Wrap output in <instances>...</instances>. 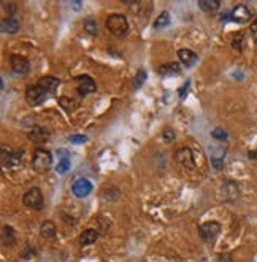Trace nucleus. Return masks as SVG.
I'll list each match as a JSON object with an SVG mask.
<instances>
[{"instance_id": "1", "label": "nucleus", "mask_w": 257, "mask_h": 262, "mask_svg": "<svg viewBox=\"0 0 257 262\" xmlns=\"http://www.w3.org/2000/svg\"><path fill=\"white\" fill-rule=\"evenodd\" d=\"M106 29L110 30L113 35L124 37L129 32V21L124 15H110L106 19Z\"/></svg>"}, {"instance_id": "2", "label": "nucleus", "mask_w": 257, "mask_h": 262, "mask_svg": "<svg viewBox=\"0 0 257 262\" xmlns=\"http://www.w3.org/2000/svg\"><path fill=\"white\" fill-rule=\"evenodd\" d=\"M52 166V156L48 150H41L38 148L37 151H34V157H32V167L34 170H37L40 173H46L48 170Z\"/></svg>"}, {"instance_id": "3", "label": "nucleus", "mask_w": 257, "mask_h": 262, "mask_svg": "<svg viewBox=\"0 0 257 262\" xmlns=\"http://www.w3.org/2000/svg\"><path fill=\"white\" fill-rule=\"evenodd\" d=\"M22 202L26 206L32 210H41L45 206V199H43V194L38 189V187H32V189H29L26 194H24L22 197Z\"/></svg>"}, {"instance_id": "4", "label": "nucleus", "mask_w": 257, "mask_h": 262, "mask_svg": "<svg viewBox=\"0 0 257 262\" xmlns=\"http://www.w3.org/2000/svg\"><path fill=\"white\" fill-rule=\"evenodd\" d=\"M221 232V224L216 221H208L200 226V237L205 243H213Z\"/></svg>"}, {"instance_id": "5", "label": "nucleus", "mask_w": 257, "mask_h": 262, "mask_svg": "<svg viewBox=\"0 0 257 262\" xmlns=\"http://www.w3.org/2000/svg\"><path fill=\"white\" fill-rule=\"evenodd\" d=\"M251 18H253V13H251V10L246 5H237V7H234L230 11V21L238 22V24L249 22Z\"/></svg>"}, {"instance_id": "6", "label": "nucleus", "mask_w": 257, "mask_h": 262, "mask_svg": "<svg viewBox=\"0 0 257 262\" xmlns=\"http://www.w3.org/2000/svg\"><path fill=\"white\" fill-rule=\"evenodd\" d=\"M46 99V93L41 89L38 84H34V86H29L26 91V100L29 102V105H40L41 102Z\"/></svg>"}, {"instance_id": "7", "label": "nucleus", "mask_w": 257, "mask_h": 262, "mask_svg": "<svg viewBox=\"0 0 257 262\" xmlns=\"http://www.w3.org/2000/svg\"><path fill=\"white\" fill-rule=\"evenodd\" d=\"M76 83H78V95L80 97H86L87 94H92L97 91V86H95L94 80L87 75L76 76Z\"/></svg>"}, {"instance_id": "8", "label": "nucleus", "mask_w": 257, "mask_h": 262, "mask_svg": "<svg viewBox=\"0 0 257 262\" xmlns=\"http://www.w3.org/2000/svg\"><path fill=\"white\" fill-rule=\"evenodd\" d=\"M71 192H73L78 199H85L92 192V183L86 178L76 180L73 183V186H71Z\"/></svg>"}, {"instance_id": "9", "label": "nucleus", "mask_w": 257, "mask_h": 262, "mask_svg": "<svg viewBox=\"0 0 257 262\" xmlns=\"http://www.w3.org/2000/svg\"><path fill=\"white\" fill-rule=\"evenodd\" d=\"M27 137L34 143H45V142H50L51 132L48 131L45 126H35L32 127V131H29Z\"/></svg>"}, {"instance_id": "10", "label": "nucleus", "mask_w": 257, "mask_h": 262, "mask_svg": "<svg viewBox=\"0 0 257 262\" xmlns=\"http://www.w3.org/2000/svg\"><path fill=\"white\" fill-rule=\"evenodd\" d=\"M11 69L16 73V75H27L29 69V60L24 56H11Z\"/></svg>"}, {"instance_id": "11", "label": "nucleus", "mask_w": 257, "mask_h": 262, "mask_svg": "<svg viewBox=\"0 0 257 262\" xmlns=\"http://www.w3.org/2000/svg\"><path fill=\"white\" fill-rule=\"evenodd\" d=\"M59 84H61V81H59L57 78H54V76H43L38 81V86L43 89L46 94L56 93V89L59 88Z\"/></svg>"}, {"instance_id": "12", "label": "nucleus", "mask_w": 257, "mask_h": 262, "mask_svg": "<svg viewBox=\"0 0 257 262\" xmlns=\"http://www.w3.org/2000/svg\"><path fill=\"white\" fill-rule=\"evenodd\" d=\"M175 159L176 162H179L181 166L184 167H192L194 166V157H192V151H190L189 148H181V150H178L176 151V154H175Z\"/></svg>"}, {"instance_id": "13", "label": "nucleus", "mask_w": 257, "mask_h": 262, "mask_svg": "<svg viewBox=\"0 0 257 262\" xmlns=\"http://www.w3.org/2000/svg\"><path fill=\"white\" fill-rule=\"evenodd\" d=\"M178 57L179 60L186 65V67H192L197 60H199V56L192 51V50H188V48H183V50L178 51Z\"/></svg>"}, {"instance_id": "14", "label": "nucleus", "mask_w": 257, "mask_h": 262, "mask_svg": "<svg viewBox=\"0 0 257 262\" xmlns=\"http://www.w3.org/2000/svg\"><path fill=\"white\" fill-rule=\"evenodd\" d=\"M223 192H224V199L232 202V200H235L238 197V186L235 185V183L227 181L223 186Z\"/></svg>"}, {"instance_id": "15", "label": "nucleus", "mask_w": 257, "mask_h": 262, "mask_svg": "<svg viewBox=\"0 0 257 262\" xmlns=\"http://www.w3.org/2000/svg\"><path fill=\"white\" fill-rule=\"evenodd\" d=\"M99 239V232L95 229H86L85 232L80 235V243L83 246L92 245V243Z\"/></svg>"}, {"instance_id": "16", "label": "nucleus", "mask_w": 257, "mask_h": 262, "mask_svg": "<svg viewBox=\"0 0 257 262\" xmlns=\"http://www.w3.org/2000/svg\"><path fill=\"white\" fill-rule=\"evenodd\" d=\"M2 29H3V32H7V34H16L17 30L21 29V22L16 19L15 16H8V19H5L2 22Z\"/></svg>"}, {"instance_id": "17", "label": "nucleus", "mask_w": 257, "mask_h": 262, "mask_svg": "<svg viewBox=\"0 0 257 262\" xmlns=\"http://www.w3.org/2000/svg\"><path fill=\"white\" fill-rule=\"evenodd\" d=\"M57 229H56V224L52 221H45L43 224L40 226V234L43 239H52L56 235Z\"/></svg>"}, {"instance_id": "18", "label": "nucleus", "mask_w": 257, "mask_h": 262, "mask_svg": "<svg viewBox=\"0 0 257 262\" xmlns=\"http://www.w3.org/2000/svg\"><path fill=\"white\" fill-rule=\"evenodd\" d=\"M159 73L162 76H173V75H178L181 73V67L175 62H169V64H164L162 67L159 69Z\"/></svg>"}, {"instance_id": "19", "label": "nucleus", "mask_w": 257, "mask_h": 262, "mask_svg": "<svg viewBox=\"0 0 257 262\" xmlns=\"http://www.w3.org/2000/svg\"><path fill=\"white\" fill-rule=\"evenodd\" d=\"M224 159H225V151L216 150V153L211 154V164L214 170H223L224 168Z\"/></svg>"}, {"instance_id": "20", "label": "nucleus", "mask_w": 257, "mask_h": 262, "mask_svg": "<svg viewBox=\"0 0 257 262\" xmlns=\"http://www.w3.org/2000/svg\"><path fill=\"white\" fill-rule=\"evenodd\" d=\"M199 7L203 11H208V13H211V11H216L221 7V2H219V0H200Z\"/></svg>"}, {"instance_id": "21", "label": "nucleus", "mask_w": 257, "mask_h": 262, "mask_svg": "<svg viewBox=\"0 0 257 262\" xmlns=\"http://www.w3.org/2000/svg\"><path fill=\"white\" fill-rule=\"evenodd\" d=\"M15 240H16L15 230L11 229L10 226H5L2 229V242H3V245H13Z\"/></svg>"}, {"instance_id": "22", "label": "nucleus", "mask_w": 257, "mask_h": 262, "mask_svg": "<svg viewBox=\"0 0 257 262\" xmlns=\"http://www.w3.org/2000/svg\"><path fill=\"white\" fill-rule=\"evenodd\" d=\"M167 26H170V13H169V11H162V13L157 16V19L154 21V27H156V29H164Z\"/></svg>"}, {"instance_id": "23", "label": "nucleus", "mask_w": 257, "mask_h": 262, "mask_svg": "<svg viewBox=\"0 0 257 262\" xmlns=\"http://www.w3.org/2000/svg\"><path fill=\"white\" fill-rule=\"evenodd\" d=\"M85 30L89 34V35H95L99 32V26H97V22H95L92 18H87V19H85Z\"/></svg>"}, {"instance_id": "24", "label": "nucleus", "mask_w": 257, "mask_h": 262, "mask_svg": "<svg viewBox=\"0 0 257 262\" xmlns=\"http://www.w3.org/2000/svg\"><path fill=\"white\" fill-rule=\"evenodd\" d=\"M211 137L214 140H219V142H227V138H229V133H227L223 127H216V129L211 131Z\"/></svg>"}, {"instance_id": "25", "label": "nucleus", "mask_w": 257, "mask_h": 262, "mask_svg": "<svg viewBox=\"0 0 257 262\" xmlns=\"http://www.w3.org/2000/svg\"><path fill=\"white\" fill-rule=\"evenodd\" d=\"M146 80V72L145 70H138V73H137V76H135V81H134V86L138 89L143 86V83H145Z\"/></svg>"}, {"instance_id": "26", "label": "nucleus", "mask_w": 257, "mask_h": 262, "mask_svg": "<svg viewBox=\"0 0 257 262\" xmlns=\"http://www.w3.org/2000/svg\"><path fill=\"white\" fill-rule=\"evenodd\" d=\"M71 102H73V100H71V99H69V97H61V99H59V105H61V107H64L65 110H67V112H70V110L71 108H73V103H71Z\"/></svg>"}, {"instance_id": "27", "label": "nucleus", "mask_w": 257, "mask_h": 262, "mask_svg": "<svg viewBox=\"0 0 257 262\" xmlns=\"http://www.w3.org/2000/svg\"><path fill=\"white\" fill-rule=\"evenodd\" d=\"M162 137L167 143H170L175 140V132H173V129H170V127H167V129H164V132H162Z\"/></svg>"}, {"instance_id": "28", "label": "nucleus", "mask_w": 257, "mask_h": 262, "mask_svg": "<svg viewBox=\"0 0 257 262\" xmlns=\"http://www.w3.org/2000/svg\"><path fill=\"white\" fill-rule=\"evenodd\" d=\"M70 143H75V145H83L87 142V137L86 135H71L70 138Z\"/></svg>"}, {"instance_id": "29", "label": "nucleus", "mask_w": 257, "mask_h": 262, "mask_svg": "<svg viewBox=\"0 0 257 262\" xmlns=\"http://www.w3.org/2000/svg\"><path fill=\"white\" fill-rule=\"evenodd\" d=\"M241 41H243V34H238L235 35L234 41H232V46H234L237 51H241Z\"/></svg>"}, {"instance_id": "30", "label": "nucleus", "mask_w": 257, "mask_h": 262, "mask_svg": "<svg viewBox=\"0 0 257 262\" xmlns=\"http://www.w3.org/2000/svg\"><path fill=\"white\" fill-rule=\"evenodd\" d=\"M216 262H232V254L230 253H221L218 256Z\"/></svg>"}, {"instance_id": "31", "label": "nucleus", "mask_w": 257, "mask_h": 262, "mask_svg": "<svg viewBox=\"0 0 257 262\" xmlns=\"http://www.w3.org/2000/svg\"><path fill=\"white\" fill-rule=\"evenodd\" d=\"M251 34H253L254 40L257 41V19H254L253 24H251Z\"/></svg>"}, {"instance_id": "32", "label": "nucleus", "mask_w": 257, "mask_h": 262, "mask_svg": "<svg viewBox=\"0 0 257 262\" xmlns=\"http://www.w3.org/2000/svg\"><path fill=\"white\" fill-rule=\"evenodd\" d=\"M188 88H189V81L181 88V91H179V97H181V99H184V97L188 95Z\"/></svg>"}, {"instance_id": "33", "label": "nucleus", "mask_w": 257, "mask_h": 262, "mask_svg": "<svg viewBox=\"0 0 257 262\" xmlns=\"http://www.w3.org/2000/svg\"><path fill=\"white\" fill-rule=\"evenodd\" d=\"M248 157H249V159H257V148H256L254 151H249Z\"/></svg>"}]
</instances>
